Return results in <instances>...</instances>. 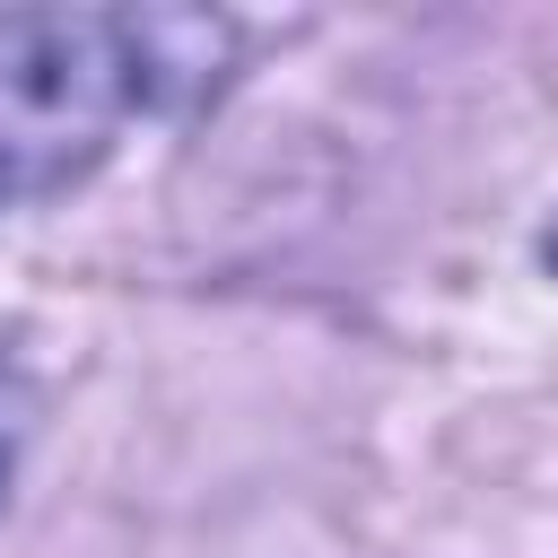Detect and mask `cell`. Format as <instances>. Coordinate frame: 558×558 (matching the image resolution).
<instances>
[{
  "mask_svg": "<svg viewBox=\"0 0 558 558\" xmlns=\"http://www.w3.org/2000/svg\"><path fill=\"white\" fill-rule=\"evenodd\" d=\"M26 427H35V384H26L17 349L0 340V506H9V480H17V453H26Z\"/></svg>",
  "mask_w": 558,
  "mask_h": 558,
  "instance_id": "2",
  "label": "cell"
},
{
  "mask_svg": "<svg viewBox=\"0 0 558 558\" xmlns=\"http://www.w3.org/2000/svg\"><path fill=\"white\" fill-rule=\"evenodd\" d=\"M541 262H549V270H558V227H549V235H541Z\"/></svg>",
  "mask_w": 558,
  "mask_h": 558,
  "instance_id": "3",
  "label": "cell"
},
{
  "mask_svg": "<svg viewBox=\"0 0 558 558\" xmlns=\"http://www.w3.org/2000/svg\"><path fill=\"white\" fill-rule=\"evenodd\" d=\"M227 52L209 9H0V209L96 174L131 113L201 105Z\"/></svg>",
  "mask_w": 558,
  "mask_h": 558,
  "instance_id": "1",
  "label": "cell"
}]
</instances>
